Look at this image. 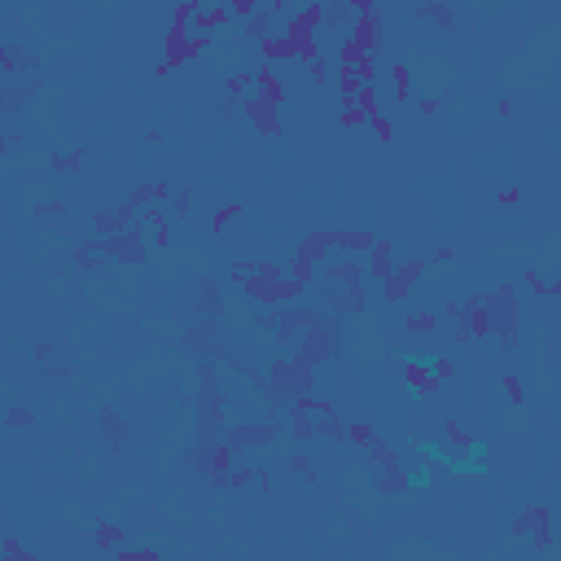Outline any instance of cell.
I'll use <instances>...</instances> for the list:
<instances>
[{
    "label": "cell",
    "instance_id": "obj_4",
    "mask_svg": "<svg viewBox=\"0 0 561 561\" xmlns=\"http://www.w3.org/2000/svg\"><path fill=\"white\" fill-rule=\"evenodd\" d=\"M412 448H417V456L421 460H430V465H439V469H448V452H443V443L439 439H417V443H412Z\"/></svg>",
    "mask_w": 561,
    "mask_h": 561
},
{
    "label": "cell",
    "instance_id": "obj_11",
    "mask_svg": "<svg viewBox=\"0 0 561 561\" xmlns=\"http://www.w3.org/2000/svg\"><path fill=\"white\" fill-rule=\"evenodd\" d=\"M373 132H377V136H382V141H390V123L382 119V114H373Z\"/></svg>",
    "mask_w": 561,
    "mask_h": 561
},
{
    "label": "cell",
    "instance_id": "obj_6",
    "mask_svg": "<svg viewBox=\"0 0 561 561\" xmlns=\"http://www.w3.org/2000/svg\"><path fill=\"white\" fill-rule=\"evenodd\" d=\"M158 197H167L162 185H141L136 193H132V206H150V202H158Z\"/></svg>",
    "mask_w": 561,
    "mask_h": 561
},
{
    "label": "cell",
    "instance_id": "obj_5",
    "mask_svg": "<svg viewBox=\"0 0 561 561\" xmlns=\"http://www.w3.org/2000/svg\"><path fill=\"white\" fill-rule=\"evenodd\" d=\"M417 18H430V22H439V27H452V13L443 9V5H434V0H421V5H417Z\"/></svg>",
    "mask_w": 561,
    "mask_h": 561
},
{
    "label": "cell",
    "instance_id": "obj_7",
    "mask_svg": "<svg viewBox=\"0 0 561 561\" xmlns=\"http://www.w3.org/2000/svg\"><path fill=\"white\" fill-rule=\"evenodd\" d=\"M522 255H526L522 241H504V246H496V250H487V259H522Z\"/></svg>",
    "mask_w": 561,
    "mask_h": 561
},
{
    "label": "cell",
    "instance_id": "obj_3",
    "mask_svg": "<svg viewBox=\"0 0 561 561\" xmlns=\"http://www.w3.org/2000/svg\"><path fill=\"white\" fill-rule=\"evenodd\" d=\"M390 272H395V250H390V241H373V250H369V276L386 280Z\"/></svg>",
    "mask_w": 561,
    "mask_h": 561
},
{
    "label": "cell",
    "instance_id": "obj_10",
    "mask_svg": "<svg viewBox=\"0 0 561 561\" xmlns=\"http://www.w3.org/2000/svg\"><path fill=\"white\" fill-rule=\"evenodd\" d=\"M504 425H509V430H518V425H522V404H513V408L504 412Z\"/></svg>",
    "mask_w": 561,
    "mask_h": 561
},
{
    "label": "cell",
    "instance_id": "obj_1",
    "mask_svg": "<svg viewBox=\"0 0 561 561\" xmlns=\"http://www.w3.org/2000/svg\"><path fill=\"white\" fill-rule=\"evenodd\" d=\"M404 66H408V84L421 101H439V92L452 84V66L443 57H430V53H417V48H412Z\"/></svg>",
    "mask_w": 561,
    "mask_h": 561
},
{
    "label": "cell",
    "instance_id": "obj_13",
    "mask_svg": "<svg viewBox=\"0 0 561 561\" xmlns=\"http://www.w3.org/2000/svg\"><path fill=\"white\" fill-rule=\"evenodd\" d=\"M171 206H176V215H189V193H176Z\"/></svg>",
    "mask_w": 561,
    "mask_h": 561
},
{
    "label": "cell",
    "instance_id": "obj_2",
    "mask_svg": "<svg viewBox=\"0 0 561 561\" xmlns=\"http://www.w3.org/2000/svg\"><path fill=\"white\" fill-rule=\"evenodd\" d=\"M434 469L430 460H421L417 456V465H404V491H412V496H421V491H430L434 487Z\"/></svg>",
    "mask_w": 561,
    "mask_h": 561
},
{
    "label": "cell",
    "instance_id": "obj_8",
    "mask_svg": "<svg viewBox=\"0 0 561 561\" xmlns=\"http://www.w3.org/2000/svg\"><path fill=\"white\" fill-rule=\"evenodd\" d=\"M408 329H417V334H430V329H434V316H430V311H412V316H408Z\"/></svg>",
    "mask_w": 561,
    "mask_h": 561
},
{
    "label": "cell",
    "instance_id": "obj_9",
    "mask_svg": "<svg viewBox=\"0 0 561 561\" xmlns=\"http://www.w3.org/2000/svg\"><path fill=\"white\" fill-rule=\"evenodd\" d=\"M346 434H351V439L360 443V448H373V443H377V439H373V430H369V425H360V421H355V425H351Z\"/></svg>",
    "mask_w": 561,
    "mask_h": 561
},
{
    "label": "cell",
    "instance_id": "obj_12",
    "mask_svg": "<svg viewBox=\"0 0 561 561\" xmlns=\"http://www.w3.org/2000/svg\"><path fill=\"white\" fill-rule=\"evenodd\" d=\"M237 211H241V206H224V211H220V215H215V228H224L228 220H233V215H237Z\"/></svg>",
    "mask_w": 561,
    "mask_h": 561
}]
</instances>
